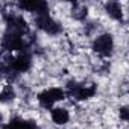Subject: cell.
I'll return each mask as SVG.
<instances>
[{
    "label": "cell",
    "instance_id": "cell-13",
    "mask_svg": "<svg viewBox=\"0 0 129 129\" xmlns=\"http://www.w3.org/2000/svg\"><path fill=\"white\" fill-rule=\"evenodd\" d=\"M23 129H38V127H37V123L34 120H24V127Z\"/></svg>",
    "mask_w": 129,
    "mask_h": 129
},
{
    "label": "cell",
    "instance_id": "cell-9",
    "mask_svg": "<svg viewBox=\"0 0 129 129\" xmlns=\"http://www.w3.org/2000/svg\"><path fill=\"white\" fill-rule=\"evenodd\" d=\"M44 94L55 103V102H58V100H62L64 99V91L61 90V88H50V90H46L44 91Z\"/></svg>",
    "mask_w": 129,
    "mask_h": 129
},
{
    "label": "cell",
    "instance_id": "cell-2",
    "mask_svg": "<svg viewBox=\"0 0 129 129\" xmlns=\"http://www.w3.org/2000/svg\"><path fill=\"white\" fill-rule=\"evenodd\" d=\"M112 46H114V41H112V37H111L109 34H103V35L97 37L96 41H94V44H93L94 50H96L97 53H100L102 56L111 55Z\"/></svg>",
    "mask_w": 129,
    "mask_h": 129
},
{
    "label": "cell",
    "instance_id": "cell-11",
    "mask_svg": "<svg viewBox=\"0 0 129 129\" xmlns=\"http://www.w3.org/2000/svg\"><path fill=\"white\" fill-rule=\"evenodd\" d=\"M73 15L76 17V18H84L85 15H87V8L85 6H79V5H76L75 8H73Z\"/></svg>",
    "mask_w": 129,
    "mask_h": 129
},
{
    "label": "cell",
    "instance_id": "cell-10",
    "mask_svg": "<svg viewBox=\"0 0 129 129\" xmlns=\"http://www.w3.org/2000/svg\"><path fill=\"white\" fill-rule=\"evenodd\" d=\"M14 90L9 87V85H5L3 87V90H2V100L3 102H6V100H11V99H14Z\"/></svg>",
    "mask_w": 129,
    "mask_h": 129
},
{
    "label": "cell",
    "instance_id": "cell-8",
    "mask_svg": "<svg viewBox=\"0 0 129 129\" xmlns=\"http://www.w3.org/2000/svg\"><path fill=\"white\" fill-rule=\"evenodd\" d=\"M106 12L115 20H123V12H121V8H120L118 3H114V2L106 3Z\"/></svg>",
    "mask_w": 129,
    "mask_h": 129
},
{
    "label": "cell",
    "instance_id": "cell-4",
    "mask_svg": "<svg viewBox=\"0 0 129 129\" xmlns=\"http://www.w3.org/2000/svg\"><path fill=\"white\" fill-rule=\"evenodd\" d=\"M18 6L21 9H24V11L37 12V15L47 12V3L46 2H38V0H26V2H20Z\"/></svg>",
    "mask_w": 129,
    "mask_h": 129
},
{
    "label": "cell",
    "instance_id": "cell-12",
    "mask_svg": "<svg viewBox=\"0 0 129 129\" xmlns=\"http://www.w3.org/2000/svg\"><path fill=\"white\" fill-rule=\"evenodd\" d=\"M120 118L124 120V121H129V106L120 108Z\"/></svg>",
    "mask_w": 129,
    "mask_h": 129
},
{
    "label": "cell",
    "instance_id": "cell-6",
    "mask_svg": "<svg viewBox=\"0 0 129 129\" xmlns=\"http://www.w3.org/2000/svg\"><path fill=\"white\" fill-rule=\"evenodd\" d=\"M52 120L56 124H66L69 121V112L64 108H55L52 111Z\"/></svg>",
    "mask_w": 129,
    "mask_h": 129
},
{
    "label": "cell",
    "instance_id": "cell-3",
    "mask_svg": "<svg viewBox=\"0 0 129 129\" xmlns=\"http://www.w3.org/2000/svg\"><path fill=\"white\" fill-rule=\"evenodd\" d=\"M24 47V41H23V37L20 32H15V30H11L9 34L5 35L3 38V49L6 50H21Z\"/></svg>",
    "mask_w": 129,
    "mask_h": 129
},
{
    "label": "cell",
    "instance_id": "cell-1",
    "mask_svg": "<svg viewBox=\"0 0 129 129\" xmlns=\"http://www.w3.org/2000/svg\"><path fill=\"white\" fill-rule=\"evenodd\" d=\"M35 21H37V24H38V27L40 29H43L44 32H47V34H52V35H55V34H58L59 30H61V27H59V24L49 15V12H46V14H40V15H37V18H35Z\"/></svg>",
    "mask_w": 129,
    "mask_h": 129
},
{
    "label": "cell",
    "instance_id": "cell-14",
    "mask_svg": "<svg viewBox=\"0 0 129 129\" xmlns=\"http://www.w3.org/2000/svg\"><path fill=\"white\" fill-rule=\"evenodd\" d=\"M3 129H11V127H9V126L6 124V126H3Z\"/></svg>",
    "mask_w": 129,
    "mask_h": 129
},
{
    "label": "cell",
    "instance_id": "cell-5",
    "mask_svg": "<svg viewBox=\"0 0 129 129\" xmlns=\"http://www.w3.org/2000/svg\"><path fill=\"white\" fill-rule=\"evenodd\" d=\"M30 67V56L27 53H21L17 58H12L11 61V69L15 72H26Z\"/></svg>",
    "mask_w": 129,
    "mask_h": 129
},
{
    "label": "cell",
    "instance_id": "cell-7",
    "mask_svg": "<svg viewBox=\"0 0 129 129\" xmlns=\"http://www.w3.org/2000/svg\"><path fill=\"white\" fill-rule=\"evenodd\" d=\"M8 23H9V27H11L12 30L20 32V34H23V32L27 29L26 21H24L21 17H9V18H8Z\"/></svg>",
    "mask_w": 129,
    "mask_h": 129
}]
</instances>
